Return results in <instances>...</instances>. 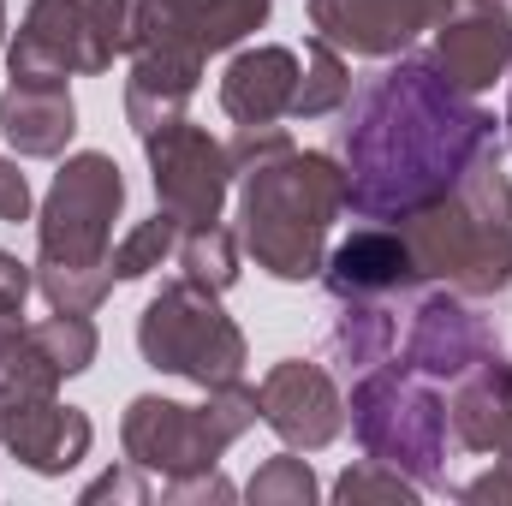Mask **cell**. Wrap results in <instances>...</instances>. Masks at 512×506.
<instances>
[{"label": "cell", "mask_w": 512, "mask_h": 506, "mask_svg": "<svg viewBox=\"0 0 512 506\" xmlns=\"http://www.w3.org/2000/svg\"><path fill=\"white\" fill-rule=\"evenodd\" d=\"M495 137V114L453 90L435 60H399L358 90L340 126L346 209L364 221H405L411 209L447 197L471 155Z\"/></svg>", "instance_id": "cell-1"}, {"label": "cell", "mask_w": 512, "mask_h": 506, "mask_svg": "<svg viewBox=\"0 0 512 506\" xmlns=\"http://www.w3.org/2000/svg\"><path fill=\"white\" fill-rule=\"evenodd\" d=\"M393 227L411 245L417 280L465 298H501L512 286V179L501 173V137L471 155L447 197L411 209Z\"/></svg>", "instance_id": "cell-2"}, {"label": "cell", "mask_w": 512, "mask_h": 506, "mask_svg": "<svg viewBox=\"0 0 512 506\" xmlns=\"http://www.w3.org/2000/svg\"><path fill=\"white\" fill-rule=\"evenodd\" d=\"M346 209V167L322 149H280L239 173V245L274 280H316Z\"/></svg>", "instance_id": "cell-3"}, {"label": "cell", "mask_w": 512, "mask_h": 506, "mask_svg": "<svg viewBox=\"0 0 512 506\" xmlns=\"http://www.w3.org/2000/svg\"><path fill=\"white\" fill-rule=\"evenodd\" d=\"M203 393H209L203 405H179V399H161V393L131 399L126 423H120V441H126L131 465H143L161 483L197 477V471H215L221 453L251 423H262L256 387H245V376L221 381V387H203Z\"/></svg>", "instance_id": "cell-4"}, {"label": "cell", "mask_w": 512, "mask_h": 506, "mask_svg": "<svg viewBox=\"0 0 512 506\" xmlns=\"http://www.w3.org/2000/svg\"><path fill=\"white\" fill-rule=\"evenodd\" d=\"M352 435L370 459H382L393 471H405L417 489H441L447 483V405L435 399V387L411 376L405 364H376L352 387Z\"/></svg>", "instance_id": "cell-5"}, {"label": "cell", "mask_w": 512, "mask_h": 506, "mask_svg": "<svg viewBox=\"0 0 512 506\" xmlns=\"http://www.w3.org/2000/svg\"><path fill=\"white\" fill-rule=\"evenodd\" d=\"M137 352L149 370L161 376H185L197 387H221V381L245 376V334L239 322L221 310V292L197 286V280H167L143 316H137Z\"/></svg>", "instance_id": "cell-6"}, {"label": "cell", "mask_w": 512, "mask_h": 506, "mask_svg": "<svg viewBox=\"0 0 512 506\" xmlns=\"http://www.w3.org/2000/svg\"><path fill=\"white\" fill-rule=\"evenodd\" d=\"M120 209H126V179H120L114 155H102V149L66 155V167L54 173L48 203L36 215V262L108 268Z\"/></svg>", "instance_id": "cell-7"}, {"label": "cell", "mask_w": 512, "mask_h": 506, "mask_svg": "<svg viewBox=\"0 0 512 506\" xmlns=\"http://www.w3.org/2000/svg\"><path fill=\"white\" fill-rule=\"evenodd\" d=\"M114 36L96 0H30L18 36L6 42L12 84H66L114 66Z\"/></svg>", "instance_id": "cell-8"}, {"label": "cell", "mask_w": 512, "mask_h": 506, "mask_svg": "<svg viewBox=\"0 0 512 506\" xmlns=\"http://www.w3.org/2000/svg\"><path fill=\"white\" fill-rule=\"evenodd\" d=\"M143 155H149V179H155L161 215H173L179 227L221 221L227 191H233L227 143H215L209 131L191 126V120H173V126H155L143 137Z\"/></svg>", "instance_id": "cell-9"}, {"label": "cell", "mask_w": 512, "mask_h": 506, "mask_svg": "<svg viewBox=\"0 0 512 506\" xmlns=\"http://www.w3.org/2000/svg\"><path fill=\"white\" fill-rule=\"evenodd\" d=\"M489 352H501L495 322H489L483 310H471L465 292H447V286H441V292H429V298L417 304L411 334H405V346H399V364L423 381H459L471 364H483Z\"/></svg>", "instance_id": "cell-10"}, {"label": "cell", "mask_w": 512, "mask_h": 506, "mask_svg": "<svg viewBox=\"0 0 512 506\" xmlns=\"http://www.w3.org/2000/svg\"><path fill=\"white\" fill-rule=\"evenodd\" d=\"M429 30H435L429 48L435 72L465 96H483L512 66V12L501 0H453Z\"/></svg>", "instance_id": "cell-11"}, {"label": "cell", "mask_w": 512, "mask_h": 506, "mask_svg": "<svg viewBox=\"0 0 512 506\" xmlns=\"http://www.w3.org/2000/svg\"><path fill=\"white\" fill-rule=\"evenodd\" d=\"M256 405H262V423L286 441V447H304V453H322L340 429H346V399L334 376L310 358H286L274 364L262 387H256Z\"/></svg>", "instance_id": "cell-12"}, {"label": "cell", "mask_w": 512, "mask_h": 506, "mask_svg": "<svg viewBox=\"0 0 512 506\" xmlns=\"http://www.w3.org/2000/svg\"><path fill=\"white\" fill-rule=\"evenodd\" d=\"M0 441L24 471L66 477L90 453L96 423L78 405H60L54 393H24V399H0Z\"/></svg>", "instance_id": "cell-13"}, {"label": "cell", "mask_w": 512, "mask_h": 506, "mask_svg": "<svg viewBox=\"0 0 512 506\" xmlns=\"http://www.w3.org/2000/svg\"><path fill=\"white\" fill-rule=\"evenodd\" d=\"M429 24H435L429 0H310V30L340 54H364V60L405 54L411 36Z\"/></svg>", "instance_id": "cell-14"}, {"label": "cell", "mask_w": 512, "mask_h": 506, "mask_svg": "<svg viewBox=\"0 0 512 506\" xmlns=\"http://www.w3.org/2000/svg\"><path fill=\"white\" fill-rule=\"evenodd\" d=\"M256 24H268V0H143L137 48L167 42V48H185V54L209 60L221 48H239Z\"/></svg>", "instance_id": "cell-15"}, {"label": "cell", "mask_w": 512, "mask_h": 506, "mask_svg": "<svg viewBox=\"0 0 512 506\" xmlns=\"http://www.w3.org/2000/svg\"><path fill=\"white\" fill-rule=\"evenodd\" d=\"M322 280L334 298H387V292L417 286V268H411L405 233L387 221V227H358L352 239H340L322 262Z\"/></svg>", "instance_id": "cell-16"}, {"label": "cell", "mask_w": 512, "mask_h": 506, "mask_svg": "<svg viewBox=\"0 0 512 506\" xmlns=\"http://www.w3.org/2000/svg\"><path fill=\"white\" fill-rule=\"evenodd\" d=\"M197 78H203V60H197V54L167 48V42H143V48L131 54V78H126L131 131L149 137L155 126L185 120V102L197 96Z\"/></svg>", "instance_id": "cell-17"}, {"label": "cell", "mask_w": 512, "mask_h": 506, "mask_svg": "<svg viewBox=\"0 0 512 506\" xmlns=\"http://www.w3.org/2000/svg\"><path fill=\"white\" fill-rule=\"evenodd\" d=\"M298 54L292 48H245L233 54V66L221 72V114L233 126H274L280 114H292V90H298Z\"/></svg>", "instance_id": "cell-18"}, {"label": "cell", "mask_w": 512, "mask_h": 506, "mask_svg": "<svg viewBox=\"0 0 512 506\" xmlns=\"http://www.w3.org/2000/svg\"><path fill=\"white\" fill-rule=\"evenodd\" d=\"M447 429L465 453H495L512 435V358L489 352L483 364H471L453 399H447Z\"/></svg>", "instance_id": "cell-19"}, {"label": "cell", "mask_w": 512, "mask_h": 506, "mask_svg": "<svg viewBox=\"0 0 512 506\" xmlns=\"http://www.w3.org/2000/svg\"><path fill=\"white\" fill-rule=\"evenodd\" d=\"M72 131H78V102H72L66 84H6V96H0V137L24 161L66 155Z\"/></svg>", "instance_id": "cell-20"}, {"label": "cell", "mask_w": 512, "mask_h": 506, "mask_svg": "<svg viewBox=\"0 0 512 506\" xmlns=\"http://www.w3.org/2000/svg\"><path fill=\"white\" fill-rule=\"evenodd\" d=\"M393 340H399V328H393V316L376 298H340V316L328 328V358L340 370H376V364H387Z\"/></svg>", "instance_id": "cell-21"}, {"label": "cell", "mask_w": 512, "mask_h": 506, "mask_svg": "<svg viewBox=\"0 0 512 506\" xmlns=\"http://www.w3.org/2000/svg\"><path fill=\"white\" fill-rule=\"evenodd\" d=\"M352 102V72H346V54L322 36L304 42V66H298V90H292V120H322V114H340Z\"/></svg>", "instance_id": "cell-22"}, {"label": "cell", "mask_w": 512, "mask_h": 506, "mask_svg": "<svg viewBox=\"0 0 512 506\" xmlns=\"http://www.w3.org/2000/svg\"><path fill=\"white\" fill-rule=\"evenodd\" d=\"M24 340L36 346V358L54 370V376H84L90 364H96V352H102V334H96V322L90 316H66V310H54V316H42V322H30L24 328Z\"/></svg>", "instance_id": "cell-23"}, {"label": "cell", "mask_w": 512, "mask_h": 506, "mask_svg": "<svg viewBox=\"0 0 512 506\" xmlns=\"http://www.w3.org/2000/svg\"><path fill=\"white\" fill-rule=\"evenodd\" d=\"M239 233H227L221 221H209V227H185L179 233V268H185V280H197V286H209V292H227L233 280H239Z\"/></svg>", "instance_id": "cell-24"}, {"label": "cell", "mask_w": 512, "mask_h": 506, "mask_svg": "<svg viewBox=\"0 0 512 506\" xmlns=\"http://www.w3.org/2000/svg\"><path fill=\"white\" fill-rule=\"evenodd\" d=\"M179 233H185V227H179L173 215H161V209H155L149 221H137L126 239L108 251V268H114V280H143V274H155L167 256L179 251Z\"/></svg>", "instance_id": "cell-25"}, {"label": "cell", "mask_w": 512, "mask_h": 506, "mask_svg": "<svg viewBox=\"0 0 512 506\" xmlns=\"http://www.w3.org/2000/svg\"><path fill=\"white\" fill-rule=\"evenodd\" d=\"M36 292L54 310H66V316H90L114 292V268H54V262H36Z\"/></svg>", "instance_id": "cell-26"}, {"label": "cell", "mask_w": 512, "mask_h": 506, "mask_svg": "<svg viewBox=\"0 0 512 506\" xmlns=\"http://www.w3.org/2000/svg\"><path fill=\"white\" fill-rule=\"evenodd\" d=\"M322 495L310 459H292V453H274L268 465H256V477L245 483V501L251 506H310Z\"/></svg>", "instance_id": "cell-27"}, {"label": "cell", "mask_w": 512, "mask_h": 506, "mask_svg": "<svg viewBox=\"0 0 512 506\" xmlns=\"http://www.w3.org/2000/svg\"><path fill=\"white\" fill-rule=\"evenodd\" d=\"M417 495H423V489H417L405 471L382 465V459H358V465H346V471H340V483H334V501H346V506H370V501L417 506Z\"/></svg>", "instance_id": "cell-28"}, {"label": "cell", "mask_w": 512, "mask_h": 506, "mask_svg": "<svg viewBox=\"0 0 512 506\" xmlns=\"http://www.w3.org/2000/svg\"><path fill=\"white\" fill-rule=\"evenodd\" d=\"M459 501L465 506H512V435L495 447V465L471 483H459Z\"/></svg>", "instance_id": "cell-29"}, {"label": "cell", "mask_w": 512, "mask_h": 506, "mask_svg": "<svg viewBox=\"0 0 512 506\" xmlns=\"http://www.w3.org/2000/svg\"><path fill=\"white\" fill-rule=\"evenodd\" d=\"M149 495H155V489H149V471H143V465H131L126 459V471H102V477H96V483H90V489H84V501L96 506V501H149Z\"/></svg>", "instance_id": "cell-30"}, {"label": "cell", "mask_w": 512, "mask_h": 506, "mask_svg": "<svg viewBox=\"0 0 512 506\" xmlns=\"http://www.w3.org/2000/svg\"><path fill=\"white\" fill-rule=\"evenodd\" d=\"M96 6H102V24H108L114 48L131 54V48H137V36H143V0H96Z\"/></svg>", "instance_id": "cell-31"}, {"label": "cell", "mask_w": 512, "mask_h": 506, "mask_svg": "<svg viewBox=\"0 0 512 506\" xmlns=\"http://www.w3.org/2000/svg\"><path fill=\"white\" fill-rule=\"evenodd\" d=\"M161 495H167V501H233L239 489H233L221 471H197V477H173V483H161Z\"/></svg>", "instance_id": "cell-32"}, {"label": "cell", "mask_w": 512, "mask_h": 506, "mask_svg": "<svg viewBox=\"0 0 512 506\" xmlns=\"http://www.w3.org/2000/svg\"><path fill=\"white\" fill-rule=\"evenodd\" d=\"M0 221H6V227L30 221V179H24L18 161H6V155H0Z\"/></svg>", "instance_id": "cell-33"}, {"label": "cell", "mask_w": 512, "mask_h": 506, "mask_svg": "<svg viewBox=\"0 0 512 506\" xmlns=\"http://www.w3.org/2000/svg\"><path fill=\"white\" fill-rule=\"evenodd\" d=\"M30 286H36L30 262H18L12 251H0V310H18V316H24V298H30Z\"/></svg>", "instance_id": "cell-34"}, {"label": "cell", "mask_w": 512, "mask_h": 506, "mask_svg": "<svg viewBox=\"0 0 512 506\" xmlns=\"http://www.w3.org/2000/svg\"><path fill=\"white\" fill-rule=\"evenodd\" d=\"M18 334H24V322H18V310H0V364L12 358V346H18Z\"/></svg>", "instance_id": "cell-35"}, {"label": "cell", "mask_w": 512, "mask_h": 506, "mask_svg": "<svg viewBox=\"0 0 512 506\" xmlns=\"http://www.w3.org/2000/svg\"><path fill=\"white\" fill-rule=\"evenodd\" d=\"M447 6H453V0H429V12H435V18H441V12H447Z\"/></svg>", "instance_id": "cell-36"}, {"label": "cell", "mask_w": 512, "mask_h": 506, "mask_svg": "<svg viewBox=\"0 0 512 506\" xmlns=\"http://www.w3.org/2000/svg\"><path fill=\"white\" fill-rule=\"evenodd\" d=\"M0 42H6V0H0Z\"/></svg>", "instance_id": "cell-37"}, {"label": "cell", "mask_w": 512, "mask_h": 506, "mask_svg": "<svg viewBox=\"0 0 512 506\" xmlns=\"http://www.w3.org/2000/svg\"><path fill=\"white\" fill-rule=\"evenodd\" d=\"M507 131H512V108H507Z\"/></svg>", "instance_id": "cell-38"}]
</instances>
